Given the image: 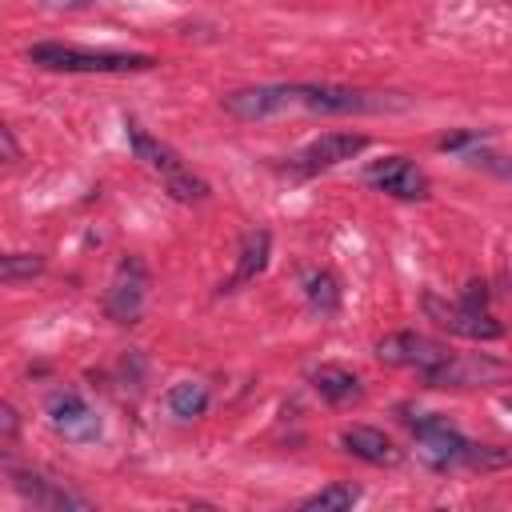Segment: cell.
<instances>
[{"label": "cell", "mask_w": 512, "mask_h": 512, "mask_svg": "<svg viewBox=\"0 0 512 512\" xmlns=\"http://www.w3.org/2000/svg\"><path fill=\"white\" fill-rule=\"evenodd\" d=\"M220 108L232 120H272L292 108H304L312 116H368V112H400L408 100H396L392 92H368L348 84H248L220 100Z\"/></svg>", "instance_id": "obj_1"}, {"label": "cell", "mask_w": 512, "mask_h": 512, "mask_svg": "<svg viewBox=\"0 0 512 512\" xmlns=\"http://www.w3.org/2000/svg\"><path fill=\"white\" fill-rule=\"evenodd\" d=\"M28 64L44 72H68V76H132V72H152L160 60L148 52H116V48H80V44H60V40H40L24 52Z\"/></svg>", "instance_id": "obj_2"}, {"label": "cell", "mask_w": 512, "mask_h": 512, "mask_svg": "<svg viewBox=\"0 0 512 512\" xmlns=\"http://www.w3.org/2000/svg\"><path fill=\"white\" fill-rule=\"evenodd\" d=\"M124 136H128L132 156H136V160H140V164H144V168L164 184V192H168L172 200H180V204H200V200H208V196H212L208 180H204V176H196L172 144H164L160 136L144 132L136 120H124Z\"/></svg>", "instance_id": "obj_3"}, {"label": "cell", "mask_w": 512, "mask_h": 512, "mask_svg": "<svg viewBox=\"0 0 512 512\" xmlns=\"http://www.w3.org/2000/svg\"><path fill=\"white\" fill-rule=\"evenodd\" d=\"M488 296L492 292H488L484 280H468L460 300H444L436 292H424L420 304H424V316L436 320L452 336H464V340H500L504 336V324L492 316Z\"/></svg>", "instance_id": "obj_4"}, {"label": "cell", "mask_w": 512, "mask_h": 512, "mask_svg": "<svg viewBox=\"0 0 512 512\" xmlns=\"http://www.w3.org/2000/svg\"><path fill=\"white\" fill-rule=\"evenodd\" d=\"M400 420H404V428H408L412 440H416V456H420L432 472H452V468H464V464H468L472 440H468L448 416L400 408Z\"/></svg>", "instance_id": "obj_5"}, {"label": "cell", "mask_w": 512, "mask_h": 512, "mask_svg": "<svg viewBox=\"0 0 512 512\" xmlns=\"http://www.w3.org/2000/svg\"><path fill=\"white\" fill-rule=\"evenodd\" d=\"M376 360L388 364V368H416L420 380L428 384L452 360V348L432 340V336H424V332L404 328V332H388V336L376 340Z\"/></svg>", "instance_id": "obj_6"}, {"label": "cell", "mask_w": 512, "mask_h": 512, "mask_svg": "<svg viewBox=\"0 0 512 512\" xmlns=\"http://www.w3.org/2000/svg\"><path fill=\"white\" fill-rule=\"evenodd\" d=\"M368 144L372 140L364 132H340V128L336 132H320L316 140H308L304 148H296L292 156H284V172H292V176H320V172H328V168L360 156Z\"/></svg>", "instance_id": "obj_7"}, {"label": "cell", "mask_w": 512, "mask_h": 512, "mask_svg": "<svg viewBox=\"0 0 512 512\" xmlns=\"http://www.w3.org/2000/svg\"><path fill=\"white\" fill-rule=\"evenodd\" d=\"M144 300H148V264L140 256H120L112 284L104 292V312L116 324H140L144 316Z\"/></svg>", "instance_id": "obj_8"}, {"label": "cell", "mask_w": 512, "mask_h": 512, "mask_svg": "<svg viewBox=\"0 0 512 512\" xmlns=\"http://www.w3.org/2000/svg\"><path fill=\"white\" fill-rule=\"evenodd\" d=\"M364 184L384 196H396V200H428V192H432L428 172L408 156H384V160L368 164Z\"/></svg>", "instance_id": "obj_9"}, {"label": "cell", "mask_w": 512, "mask_h": 512, "mask_svg": "<svg viewBox=\"0 0 512 512\" xmlns=\"http://www.w3.org/2000/svg\"><path fill=\"white\" fill-rule=\"evenodd\" d=\"M44 412H48V424L72 444H92L100 436V416L76 388H56L44 400Z\"/></svg>", "instance_id": "obj_10"}, {"label": "cell", "mask_w": 512, "mask_h": 512, "mask_svg": "<svg viewBox=\"0 0 512 512\" xmlns=\"http://www.w3.org/2000/svg\"><path fill=\"white\" fill-rule=\"evenodd\" d=\"M12 488H16L24 500H32V508H40V512H88V508H92L88 496L72 492V488L60 484V480L40 476V472H12Z\"/></svg>", "instance_id": "obj_11"}, {"label": "cell", "mask_w": 512, "mask_h": 512, "mask_svg": "<svg viewBox=\"0 0 512 512\" xmlns=\"http://www.w3.org/2000/svg\"><path fill=\"white\" fill-rule=\"evenodd\" d=\"M508 368L492 356H460L452 352V360L428 380V388H488L496 380H504Z\"/></svg>", "instance_id": "obj_12"}, {"label": "cell", "mask_w": 512, "mask_h": 512, "mask_svg": "<svg viewBox=\"0 0 512 512\" xmlns=\"http://www.w3.org/2000/svg\"><path fill=\"white\" fill-rule=\"evenodd\" d=\"M340 448H344L348 456L364 460V464H376V468H392V464H400V456H404L380 428H368V424L344 428V432H340Z\"/></svg>", "instance_id": "obj_13"}, {"label": "cell", "mask_w": 512, "mask_h": 512, "mask_svg": "<svg viewBox=\"0 0 512 512\" xmlns=\"http://www.w3.org/2000/svg\"><path fill=\"white\" fill-rule=\"evenodd\" d=\"M268 256H272V236H268L264 228L244 232L240 252H236V268H232V276L220 284V292H240L244 284H252V280L268 268Z\"/></svg>", "instance_id": "obj_14"}, {"label": "cell", "mask_w": 512, "mask_h": 512, "mask_svg": "<svg viewBox=\"0 0 512 512\" xmlns=\"http://www.w3.org/2000/svg\"><path fill=\"white\" fill-rule=\"evenodd\" d=\"M308 380H312L316 396H320L324 404H332V408H344V404L364 400V380H360L352 368H344V364H320Z\"/></svg>", "instance_id": "obj_15"}, {"label": "cell", "mask_w": 512, "mask_h": 512, "mask_svg": "<svg viewBox=\"0 0 512 512\" xmlns=\"http://www.w3.org/2000/svg\"><path fill=\"white\" fill-rule=\"evenodd\" d=\"M164 404H168V412H172L176 420H200V416L208 412V404H212V392H208V384H200V380H176V384L164 392Z\"/></svg>", "instance_id": "obj_16"}, {"label": "cell", "mask_w": 512, "mask_h": 512, "mask_svg": "<svg viewBox=\"0 0 512 512\" xmlns=\"http://www.w3.org/2000/svg\"><path fill=\"white\" fill-rule=\"evenodd\" d=\"M304 304L316 316H332L340 308V280L328 268H312L304 272Z\"/></svg>", "instance_id": "obj_17"}, {"label": "cell", "mask_w": 512, "mask_h": 512, "mask_svg": "<svg viewBox=\"0 0 512 512\" xmlns=\"http://www.w3.org/2000/svg\"><path fill=\"white\" fill-rule=\"evenodd\" d=\"M360 496H364V492H360L356 484L336 480V484H328V488H320V492L304 496L296 508H300V512H348V508H352Z\"/></svg>", "instance_id": "obj_18"}, {"label": "cell", "mask_w": 512, "mask_h": 512, "mask_svg": "<svg viewBox=\"0 0 512 512\" xmlns=\"http://www.w3.org/2000/svg\"><path fill=\"white\" fill-rule=\"evenodd\" d=\"M44 272V256L36 252H8L0 256V280L4 284H20V280H32Z\"/></svg>", "instance_id": "obj_19"}, {"label": "cell", "mask_w": 512, "mask_h": 512, "mask_svg": "<svg viewBox=\"0 0 512 512\" xmlns=\"http://www.w3.org/2000/svg\"><path fill=\"white\" fill-rule=\"evenodd\" d=\"M508 464H512V448L472 444V448H468V464H464V468H480V472H488V468H508Z\"/></svg>", "instance_id": "obj_20"}, {"label": "cell", "mask_w": 512, "mask_h": 512, "mask_svg": "<svg viewBox=\"0 0 512 512\" xmlns=\"http://www.w3.org/2000/svg\"><path fill=\"white\" fill-rule=\"evenodd\" d=\"M472 144H484V132L468 128V132H448V136L436 140V148H444V152H464V148H472Z\"/></svg>", "instance_id": "obj_21"}, {"label": "cell", "mask_w": 512, "mask_h": 512, "mask_svg": "<svg viewBox=\"0 0 512 512\" xmlns=\"http://www.w3.org/2000/svg\"><path fill=\"white\" fill-rule=\"evenodd\" d=\"M0 432H4V444H12L16 432H20V416H16L12 404H0Z\"/></svg>", "instance_id": "obj_22"}, {"label": "cell", "mask_w": 512, "mask_h": 512, "mask_svg": "<svg viewBox=\"0 0 512 512\" xmlns=\"http://www.w3.org/2000/svg\"><path fill=\"white\" fill-rule=\"evenodd\" d=\"M104 0H44V8H56V12H80V8H96Z\"/></svg>", "instance_id": "obj_23"}, {"label": "cell", "mask_w": 512, "mask_h": 512, "mask_svg": "<svg viewBox=\"0 0 512 512\" xmlns=\"http://www.w3.org/2000/svg\"><path fill=\"white\" fill-rule=\"evenodd\" d=\"M0 144H4V164H16V160H20V148H16V136H12L8 124L0 128Z\"/></svg>", "instance_id": "obj_24"}]
</instances>
